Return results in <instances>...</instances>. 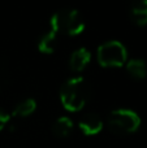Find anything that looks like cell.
Returning a JSON list of instances; mask_svg holds the SVG:
<instances>
[{
	"label": "cell",
	"instance_id": "5",
	"mask_svg": "<svg viewBox=\"0 0 147 148\" xmlns=\"http://www.w3.org/2000/svg\"><path fill=\"white\" fill-rule=\"evenodd\" d=\"M81 131L87 136H93L103 130V120L96 113H87L78 122Z\"/></svg>",
	"mask_w": 147,
	"mask_h": 148
},
{
	"label": "cell",
	"instance_id": "12",
	"mask_svg": "<svg viewBox=\"0 0 147 148\" xmlns=\"http://www.w3.org/2000/svg\"><path fill=\"white\" fill-rule=\"evenodd\" d=\"M9 120H10V114H9V113H7V112H4V110L0 109V131H1L3 129L8 125Z\"/></svg>",
	"mask_w": 147,
	"mask_h": 148
},
{
	"label": "cell",
	"instance_id": "3",
	"mask_svg": "<svg viewBox=\"0 0 147 148\" xmlns=\"http://www.w3.org/2000/svg\"><path fill=\"white\" fill-rule=\"evenodd\" d=\"M107 126L113 134L117 135H128L133 134L139 129L141 117L137 112L132 109H115L107 117Z\"/></svg>",
	"mask_w": 147,
	"mask_h": 148
},
{
	"label": "cell",
	"instance_id": "9",
	"mask_svg": "<svg viewBox=\"0 0 147 148\" xmlns=\"http://www.w3.org/2000/svg\"><path fill=\"white\" fill-rule=\"evenodd\" d=\"M73 127H74L73 121L70 120L69 117H67V116H63V117H59L54 122V125H52V131H54V134L56 136H59V138H67V136H69L70 134H72Z\"/></svg>",
	"mask_w": 147,
	"mask_h": 148
},
{
	"label": "cell",
	"instance_id": "11",
	"mask_svg": "<svg viewBox=\"0 0 147 148\" xmlns=\"http://www.w3.org/2000/svg\"><path fill=\"white\" fill-rule=\"evenodd\" d=\"M36 109V101L31 97L25 99L22 101H20L14 107V109L12 110V117H29L30 114H33Z\"/></svg>",
	"mask_w": 147,
	"mask_h": 148
},
{
	"label": "cell",
	"instance_id": "6",
	"mask_svg": "<svg viewBox=\"0 0 147 148\" xmlns=\"http://www.w3.org/2000/svg\"><path fill=\"white\" fill-rule=\"evenodd\" d=\"M91 61V52L87 48H78L70 55L69 68L73 72H82Z\"/></svg>",
	"mask_w": 147,
	"mask_h": 148
},
{
	"label": "cell",
	"instance_id": "2",
	"mask_svg": "<svg viewBox=\"0 0 147 148\" xmlns=\"http://www.w3.org/2000/svg\"><path fill=\"white\" fill-rule=\"evenodd\" d=\"M85 20L80 10L73 8H65L56 12L51 17L49 29L55 30L57 34H64L68 36L80 35L85 30Z\"/></svg>",
	"mask_w": 147,
	"mask_h": 148
},
{
	"label": "cell",
	"instance_id": "8",
	"mask_svg": "<svg viewBox=\"0 0 147 148\" xmlns=\"http://www.w3.org/2000/svg\"><path fill=\"white\" fill-rule=\"evenodd\" d=\"M129 14L134 23L139 26L147 25V0L134 3L129 10Z\"/></svg>",
	"mask_w": 147,
	"mask_h": 148
},
{
	"label": "cell",
	"instance_id": "7",
	"mask_svg": "<svg viewBox=\"0 0 147 148\" xmlns=\"http://www.w3.org/2000/svg\"><path fill=\"white\" fill-rule=\"evenodd\" d=\"M57 44H59V34L55 30H52V29H48V31L44 33L39 39L38 49L42 53L51 55L56 51Z\"/></svg>",
	"mask_w": 147,
	"mask_h": 148
},
{
	"label": "cell",
	"instance_id": "1",
	"mask_svg": "<svg viewBox=\"0 0 147 148\" xmlns=\"http://www.w3.org/2000/svg\"><path fill=\"white\" fill-rule=\"evenodd\" d=\"M91 94L89 82L83 77L68 79L60 88V101L68 112H80Z\"/></svg>",
	"mask_w": 147,
	"mask_h": 148
},
{
	"label": "cell",
	"instance_id": "4",
	"mask_svg": "<svg viewBox=\"0 0 147 148\" xmlns=\"http://www.w3.org/2000/svg\"><path fill=\"white\" fill-rule=\"evenodd\" d=\"M96 59L103 68H120L126 62L128 52L121 42L108 40L98 47Z\"/></svg>",
	"mask_w": 147,
	"mask_h": 148
},
{
	"label": "cell",
	"instance_id": "10",
	"mask_svg": "<svg viewBox=\"0 0 147 148\" xmlns=\"http://www.w3.org/2000/svg\"><path fill=\"white\" fill-rule=\"evenodd\" d=\"M126 70L134 79H143L147 75V65L142 59H132L126 62Z\"/></svg>",
	"mask_w": 147,
	"mask_h": 148
}]
</instances>
